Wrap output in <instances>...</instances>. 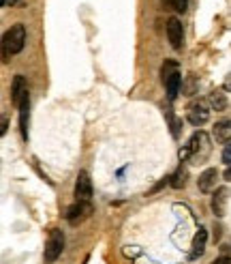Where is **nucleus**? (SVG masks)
<instances>
[{
  "label": "nucleus",
  "instance_id": "f257e3e1",
  "mask_svg": "<svg viewBox=\"0 0 231 264\" xmlns=\"http://www.w3.org/2000/svg\"><path fill=\"white\" fill-rule=\"evenodd\" d=\"M26 45V28L24 24H13L2 37V60L6 62L9 56L19 54Z\"/></svg>",
  "mask_w": 231,
  "mask_h": 264
},
{
  "label": "nucleus",
  "instance_id": "f03ea898",
  "mask_svg": "<svg viewBox=\"0 0 231 264\" xmlns=\"http://www.w3.org/2000/svg\"><path fill=\"white\" fill-rule=\"evenodd\" d=\"M189 151H191V161L193 163H204L210 155V138H208L206 131H197L193 133V138L189 140Z\"/></svg>",
  "mask_w": 231,
  "mask_h": 264
},
{
  "label": "nucleus",
  "instance_id": "7ed1b4c3",
  "mask_svg": "<svg viewBox=\"0 0 231 264\" xmlns=\"http://www.w3.org/2000/svg\"><path fill=\"white\" fill-rule=\"evenodd\" d=\"M161 77H163L165 88H167V97L173 101L180 92V86H182V75H180L176 62H171V60L165 62L163 69H161Z\"/></svg>",
  "mask_w": 231,
  "mask_h": 264
},
{
  "label": "nucleus",
  "instance_id": "20e7f679",
  "mask_svg": "<svg viewBox=\"0 0 231 264\" xmlns=\"http://www.w3.org/2000/svg\"><path fill=\"white\" fill-rule=\"evenodd\" d=\"M64 249V234L62 230H52L49 232V239L45 243V252H43V260L45 264H54L58 258H60Z\"/></svg>",
  "mask_w": 231,
  "mask_h": 264
},
{
  "label": "nucleus",
  "instance_id": "39448f33",
  "mask_svg": "<svg viewBox=\"0 0 231 264\" xmlns=\"http://www.w3.org/2000/svg\"><path fill=\"white\" fill-rule=\"evenodd\" d=\"M186 118H189V123L199 127L208 123V118H210V110H208V105L201 101V99H195V101H191L189 105H186Z\"/></svg>",
  "mask_w": 231,
  "mask_h": 264
},
{
  "label": "nucleus",
  "instance_id": "423d86ee",
  "mask_svg": "<svg viewBox=\"0 0 231 264\" xmlns=\"http://www.w3.org/2000/svg\"><path fill=\"white\" fill-rule=\"evenodd\" d=\"M167 39L173 49H182L184 45V28L180 24L178 17H169L167 22Z\"/></svg>",
  "mask_w": 231,
  "mask_h": 264
},
{
  "label": "nucleus",
  "instance_id": "0eeeda50",
  "mask_svg": "<svg viewBox=\"0 0 231 264\" xmlns=\"http://www.w3.org/2000/svg\"><path fill=\"white\" fill-rule=\"evenodd\" d=\"M75 198H77V202H90V198H92V183H90L88 172H79L77 174Z\"/></svg>",
  "mask_w": 231,
  "mask_h": 264
},
{
  "label": "nucleus",
  "instance_id": "6e6552de",
  "mask_svg": "<svg viewBox=\"0 0 231 264\" xmlns=\"http://www.w3.org/2000/svg\"><path fill=\"white\" fill-rule=\"evenodd\" d=\"M216 181H219V170L208 168V170H204V172L199 174L197 187H199V191H204V194H210V191L216 189Z\"/></svg>",
  "mask_w": 231,
  "mask_h": 264
},
{
  "label": "nucleus",
  "instance_id": "1a4fd4ad",
  "mask_svg": "<svg viewBox=\"0 0 231 264\" xmlns=\"http://www.w3.org/2000/svg\"><path fill=\"white\" fill-rule=\"evenodd\" d=\"M92 213V206H90V202H77V204H73L71 209L67 211V219L71 221V224H79V221H84L86 217H88Z\"/></svg>",
  "mask_w": 231,
  "mask_h": 264
},
{
  "label": "nucleus",
  "instance_id": "9d476101",
  "mask_svg": "<svg viewBox=\"0 0 231 264\" xmlns=\"http://www.w3.org/2000/svg\"><path fill=\"white\" fill-rule=\"evenodd\" d=\"M227 200H229V189L227 187L216 189V194L212 198V211H214L216 217H223L227 213Z\"/></svg>",
  "mask_w": 231,
  "mask_h": 264
},
{
  "label": "nucleus",
  "instance_id": "9b49d317",
  "mask_svg": "<svg viewBox=\"0 0 231 264\" xmlns=\"http://www.w3.org/2000/svg\"><path fill=\"white\" fill-rule=\"evenodd\" d=\"M206 243H208V232L204 230V228H199L197 234L193 237V245H191V260H197L201 254L206 252Z\"/></svg>",
  "mask_w": 231,
  "mask_h": 264
},
{
  "label": "nucleus",
  "instance_id": "f8f14e48",
  "mask_svg": "<svg viewBox=\"0 0 231 264\" xmlns=\"http://www.w3.org/2000/svg\"><path fill=\"white\" fill-rule=\"evenodd\" d=\"M19 131H21V138H28V110H30V95H26L21 97V101H19Z\"/></svg>",
  "mask_w": 231,
  "mask_h": 264
},
{
  "label": "nucleus",
  "instance_id": "ddd939ff",
  "mask_svg": "<svg viewBox=\"0 0 231 264\" xmlns=\"http://www.w3.org/2000/svg\"><path fill=\"white\" fill-rule=\"evenodd\" d=\"M214 140L221 144H231V120H221L214 127Z\"/></svg>",
  "mask_w": 231,
  "mask_h": 264
},
{
  "label": "nucleus",
  "instance_id": "4468645a",
  "mask_svg": "<svg viewBox=\"0 0 231 264\" xmlns=\"http://www.w3.org/2000/svg\"><path fill=\"white\" fill-rule=\"evenodd\" d=\"M26 92H28V88H26V82H24V77H21V75H17L15 80H13V86H11V99H13V103H15V105H19L21 97H24Z\"/></svg>",
  "mask_w": 231,
  "mask_h": 264
},
{
  "label": "nucleus",
  "instance_id": "2eb2a0df",
  "mask_svg": "<svg viewBox=\"0 0 231 264\" xmlns=\"http://www.w3.org/2000/svg\"><path fill=\"white\" fill-rule=\"evenodd\" d=\"M208 101H210V108L216 110V112L227 110V97H225V92H223V90H214V92H210Z\"/></svg>",
  "mask_w": 231,
  "mask_h": 264
},
{
  "label": "nucleus",
  "instance_id": "dca6fc26",
  "mask_svg": "<svg viewBox=\"0 0 231 264\" xmlns=\"http://www.w3.org/2000/svg\"><path fill=\"white\" fill-rule=\"evenodd\" d=\"M186 178H189V170L180 166L176 172H173V176H171V187L173 189H182L186 185Z\"/></svg>",
  "mask_w": 231,
  "mask_h": 264
},
{
  "label": "nucleus",
  "instance_id": "f3484780",
  "mask_svg": "<svg viewBox=\"0 0 231 264\" xmlns=\"http://www.w3.org/2000/svg\"><path fill=\"white\" fill-rule=\"evenodd\" d=\"M165 9H176L178 13H184L186 6H189V0H163Z\"/></svg>",
  "mask_w": 231,
  "mask_h": 264
},
{
  "label": "nucleus",
  "instance_id": "a211bd4d",
  "mask_svg": "<svg viewBox=\"0 0 231 264\" xmlns=\"http://www.w3.org/2000/svg\"><path fill=\"white\" fill-rule=\"evenodd\" d=\"M182 92L189 97L197 92V80H195V75H186V82H182Z\"/></svg>",
  "mask_w": 231,
  "mask_h": 264
},
{
  "label": "nucleus",
  "instance_id": "6ab92c4d",
  "mask_svg": "<svg viewBox=\"0 0 231 264\" xmlns=\"http://www.w3.org/2000/svg\"><path fill=\"white\" fill-rule=\"evenodd\" d=\"M223 161L231 166V144H227V146H225V151H223Z\"/></svg>",
  "mask_w": 231,
  "mask_h": 264
},
{
  "label": "nucleus",
  "instance_id": "aec40b11",
  "mask_svg": "<svg viewBox=\"0 0 231 264\" xmlns=\"http://www.w3.org/2000/svg\"><path fill=\"white\" fill-rule=\"evenodd\" d=\"M212 264H231V256H221V258H216Z\"/></svg>",
  "mask_w": 231,
  "mask_h": 264
},
{
  "label": "nucleus",
  "instance_id": "412c9836",
  "mask_svg": "<svg viewBox=\"0 0 231 264\" xmlns=\"http://www.w3.org/2000/svg\"><path fill=\"white\" fill-rule=\"evenodd\" d=\"M6 127H9V120H6V118H2V127H0V133H6Z\"/></svg>",
  "mask_w": 231,
  "mask_h": 264
},
{
  "label": "nucleus",
  "instance_id": "4be33fe9",
  "mask_svg": "<svg viewBox=\"0 0 231 264\" xmlns=\"http://www.w3.org/2000/svg\"><path fill=\"white\" fill-rule=\"evenodd\" d=\"M17 0H2V6H13Z\"/></svg>",
  "mask_w": 231,
  "mask_h": 264
},
{
  "label": "nucleus",
  "instance_id": "5701e85b",
  "mask_svg": "<svg viewBox=\"0 0 231 264\" xmlns=\"http://www.w3.org/2000/svg\"><path fill=\"white\" fill-rule=\"evenodd\" d=\"M225 90H231V75H227V80H225Z\"/></svg>",
  "mask_w": 231,
  "mask_h": 264
},
{
  "label": "nucleus",
  "instance_id": "b1692460",
  "mask_svg": "<svg viewBox=\"0 0 231 264\" xmlns=\"http://www.w3.org/2000/svg\"><path fill=\"white\" fill-rule=\"evenodd\" d=\"M225 181H231V166L225 170Z\"/></svg>",
  "mask_w": 231,
  "mask_h": 264
}]
</instances>
